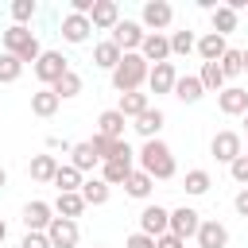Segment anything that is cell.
<instances>
[{"instance_id": "cell-6", "label": "cell", "mask_w": 248, "mask_h": 248, "mask_svg": "<svg viewBox=\"0 0 248 248\" xmlns=\"http://www.w3.org/2000/svg\"><path fill=\"white\" fill-rule=\"evenodd\" d=\"M143 27H140V19H120L116 27H112V43L120 46V54H140V46H143Z\"/></svg>"}, {"instance_id": "cell-5", "label": "cell", "mask_w": 248, "mask_h": 248, "mask_svg": "<svg viewBox=\"0 0 248 248\" xmlns=\"http://www.w3.org/2000/svg\"><path fill=\"white\" fill-rule=\"evenodd\" d=\"M170 19H174V8L167 4V0H147L143 4V12H140V27L143 31H167L170 27Z\"/></svg>"}, {"instance_id": "cell-46", "label": "cell", "mask_w": 248, "mask_h": 248, "mask_svg": "<svg viewBox=\"0 0 248 248\" xmlns=\"http://www.w3.org/2000/svg\"><path fill=\"white\" fill-rule=\"evenodd\" d=\"M4 240H8V221L0 217V244H4Z\"/></svg>"}, {"instance_id": "cell-45", "label": "cell", "mask_w": 248, "mask_h": 248, "mask_svg": "<svg viewBox=\"0 0 248 248\" xmlns=\"http://www.w3.org/2000/svg\"><path fill=\"white\" fill-rule=\"evenodd\" d=\"M46 147H50V151H70L74 143H66V140H58V136H50V140H46Z\"/></svg>"}, {"instance_id": "cell-40", "label": "cell", "mask_w": 248, "mask_h": 248, "mask_svg": "<svg viewBox=\"0 0 248 248\" xmlns=\"http://www.w3.org/2000/svg\"><path fill=\"white\" fill-rule=\"evenodd\" d=\"M229 174H232L240 186H248V159H244V155H236V159L229 163Z\"/></svg>"}, {"instance_id": "cell-22", "label": "cell", "mask_w": 248, "mask_h": 248, "mask_svg": "<svg viewBox=\"0 0 248 248\" xmlns=\"http://www.w3.org/2000/svg\"><path fill=\"white\" fill-rule=\"evenodd\" d=\"M50 209H54V217H66V221H78V217L85 213V198H81V194H58Z\"/></svg>"}, {"instance_id": "cell-17", "label": "cell", "mask_w": 248, "mask_h": 248, "mask_svg": "<svg viewBox=\"0 0 248 248\" xmlns=\"http://www.w3.org/2000/svg\"><path fill=\"white\" fill-rule=\"evenodd\" d=\"M194 240H198L194 248H225V244H229V229H225L221 221H202Z\"/></svg>"}, {"instance_id": "cell-30", "label": "cell", "mask_w": 248, "mask_h": 248, "mask_svg": "<svg viewBox=\"0 0 248 248\" xmlns=\"http://www.w3.org/2000/svg\"><path fill=\"white\" fill-rule=\"evenodd\" d=\"M209 186H213V178H209V170H202V167L186 170V178H182V190H186L190 198H202V194H209Z\"/></svg>"}, {"instance_id": "cell-26", "label": "cell", "mask_w": 248, "mask_h": 248, "mask_svg": "<svg viewBox=\"0 0 248 248\" xmlns=\"http://www.w3.org/2000/svg\"><path fill=\"white\" fill-rule=\"evenodd\" d=\"M209 23H213V35L229 39V31H236V12L225 8V4H217V8L209 12Z\"/></svg>"}, {"instance_id": "cell-1", "label": "cell", "mask_w": 248, "mask_h": 248, "mask_svg": "<svg viewBox=\"0 0 248 248\" xmlns=\"http://www.w3.org/2000/svg\"><path fill=\"white\" fill-rule=\"evenodd\" d=\"M136 159H140V170L147 174V178H159V182H167V178H174V151L163 143V140H143V147L136 151Z\"/></svg>"}, {"instance_id": "cell-4", "label": "cell", "mask_w": 248, "mask_h": 248, "mask_svg": "<svg viewBox=\"0 0 248 248\" xmlns=\"http://www.w3.org/2000/svg\"><path fill=\"white\" fill-rule=\"evenodd\" d=\"M31 70H35V78L43 81V89H50V85L70 70V62L62 58V50H43V54H39V62H35Z\"/></svg>"}, {"instance_id": "cell-18", "label": "cell", "mask_w": 248, "mask_h": 248, "mask_svg": "<svg viewBox=\"0 0 248 248\" xmlns=\"http://www.w3.org/2000/svg\"><path fill=\"white\" fill-rule=\"evenodd\" d=\"M132 170H136V159H108V163H101V182L105 186H124Z\"/></svg>"}, {"instance_id": "cell-15", "label": "cell", "mask_w": 248, "mask_h": 248, "mask_svg": "<svg viewBox=\"0 0 248 248\" xmlns=\"http://www.w3.org/2000/svg\"><path fill=\"white\" fill-rule=\"evenodd\" d=\"M174 81H178V70H174V62H159V66H151V74H147V89L159 97V93H174Z\"/></svg>"}, {"instance_id": "cell-10", "label": "cell", "mask_w": 248, "mask_h": 248, "mask_svg": "<svg viewBox=\"0 0 248 248\" xmlns=\"http://www.w3.org/2000/svg\"><path fill=\"white\" fill-rule=\"evenodd\" d=\"M209 155H213L217 163H232L236 155H244V143H240L236 132H217V136L209 140Z\"/></svg>"}, {"instance_id": "cell-28", "label": "cell", "mask_w": 248, "mask_h": 248, "mask_svg": "<svg viewBox=\"0 0 248 248\" xmlns=\"http://www.w3.org/2000/svg\"><path fill=\"white\" fill-rule=\"evenodd\" d=\"M58 105H62V101L54 97V89H35V93H31V112H35V116H43V120H46V116H54V112H58Z\"/></svg>"}, {"instance_id": "cell-13", "label": "cell", "mask_w": 248, "mask_h": 248, "mask_svg": "<svg viewBox=\"0 0 248 248\" xmlns=\"http://www.w3.org/2000/svg\"><path fill=\"white\" fill-rule=\"evenodd\" d=\"M167 229H170V209H163V205H143V213H140V232L163 236Z\"/></svg>"}, {"instance_id": "cell-50", "label": "cell", "mask_w": 248, "mask_h": 248, "mask_svg": "<svg viewBox=\"0 0 248 248\" xmlns=\"http://www.w3.org/2000/svg\"><path fill=\"white\" fill-rule=\"evenodd\" d=\"M244 159H248V151H244Z\"/></svg>"}, {"instance_id": "cell-32", "label": "cell", "mask_w": 248, "mask_h": 248, "mask_svg": "<svg viewBox=\"0 0 248 248\" xmlns=\"http://www.w3.org/2000/svg\"><path fill=\"white\" fill-rule=\"evenodd\" d=\"M78 194L85 198V205H105V202H108V194H112V186H105L101 178H85Z\"/></svg>"}, {"instance_id": "cell-14", "label": "cell", "mask_w": 248, "mask_h": 248, "mask_svg": "<svg viewBox=\"0 0 248 248\" xmlns=\"http://www.w3.org/2000/svg\"><path fill=\"white\" fill-rule=\"evenodd\" d=\"M217 108H221L225 116H244V112H248V89L225 85V89L217 93Z\"/></svg>"}, {"instance_id": "cell-49", "label": "cell", "mask_w": 248, "mask_h": 248, "mask_svg": "<svg viewBox=\"0 0 248 248\" xmlns=\"http://www.w3.org/2000/svg\"><path fill=\"white\" fill-rule=\"evenodd\" d=\"M244 128H248V112H244Z\"/></svg>"}, {"instance_id": "cell-37", "label": "cell", "mask_w": 248, "mask_h": 248, "mask_svg": "<svg viewBox=\"0 0 248 248\" xmlns=\"http://www.w3.org/2000/svg\"><path fill=\"white\" fill-rule=\"evenodd\" d=\"M35 12H39L35 0H12V19H16V27H27V23L35 19Z\"/></svg>"}, {"instance_id": "cell-23", "label": "cell", "mask_w": 248, "mask_h": 248, "mask_svg": "<svg viewBox=\"0 0 248 248\" xmlns=\"http://www.w3.org/2000/svg\"><path fill=\"white\" fill-rule=\"evenodd\" d=\"M198 54H202V62H221V54L229 50V43L221 39V35H213V31H205L202 39H198V46H194Z\"/></svg>"}, {"instance_id": "cell-9", "label": "cell", "mask_w": 248, "mask_h": 248, "mask_svg": "<svg viewBox=\"0 0 248 248\" xmlns=\"http://www.w3.org/2000/svg\"><path fill=\"white\" fill-rule=\"evenodd\" d=\"M140 58H143L147 66L170 62V39L159 35V31H147V35H143V46H140Z\"/></svg>"}, {"instance_id": "cell-16", "label": "cell", "mask_w": 248, "mask_h": 248, "mask_svg": "<svg viewBox=\"0 0 248 248\" xmlns=\"http://www.w3.org/2000/svg\"><path fill=\"white\" fill-rule=\"evenodd\" d=\"M89 23H93L97 31H112V27L120 23V4H116V0H97L93 12H89Z\"/></svg>"}, {"instance_id": "cell-8", "label": "cell", "mask_w": 248, "mask_h": 248, "mask_svg": "<svg viewBox=\"0 0 248 248\" xmlns=\"http://www.w3.org/2000/svg\"><path fill=\"white\" fill-rule=\"evenodd\" d=\"M198 225H202V213L190 209V205H178V209H170V229L167 232H174L178 240H190V236H198Z\"/></svg>"}, {"instance_id": "cell-38", "label": "cell", "mask_w": 248, "mask_h": 248, "mask_svg": "<svg viewBox=\"0 0 248 248\" xmlns=\"http://www.w3.org/2000/svg\"><path fill=\"white\" fill-rule=\"evenodd\" d=\"M19 74H23V62H19V58H12V54H0V85L19 81Z\"/></svg>"}, {"instance_id": "cell-3", "label": "cell", "mask_w": 248, "mask_h": 248, "mask_svg": "<svg viewBox=\"0 0 248 248\" xmlns=\"http://www.w3.org/2000/svg\"><path fill=\"white\" fill-rule=\"evenodd\" d=\"M147 74H151V66L140 54H124L112 70V89L116 93H136L140 85H147Z\"/></svg>"}, {"instance_id": "cell-35", "label": "cell", "mask_w": 248, "mask_h": 248, "mask_svg": "<svg viewBox=\"0 0 248 248\" xmlns=\"http://www.w3.org/2000/svg\"><path fill=\"white\" fill-rule=\"evenodd\" d=\"M151 186H155V178H147L143 170H132V174H128V182H124L128 198H140V202H143V198L151 194Z\"/></svg>"}, {"instance_id": "cell-41", "label": "cell", "mask_w": 248, "mask_h": 248, "mask_svg": "<svg viewBox=\"0 0 248 248\" xmlns=\"http://www.w3.org/2000/svg\"><path fill=\"white\" fill-rule=\"evenodd\" d=\"M124 248H155V236H147V232H132V236L124 240Z\"/></svg>"}, {"instance_id": "cell-21", "label": "cell", "mask_w": 248, "mask_h": 248, "mask_svg": "<svg viewBox=\"0 0 248 248\" xmlns=\"http://www.w3.org/2000/svg\"><path fill=\"white\" fill-rule=\"evenodd\" d=\"M163 124H167V116H163V108H147V112H140L136 116V132L143 136V140H159V132H163Z\"/></svg>"}, {"instance_id": "cell-43", "label": "cell", "mask_w": 248, "mask_h": 248, "mask_svg": "<svg viewBox=\"0 0 248 248\" xmlns=\"http://www.w3.org/2000/svg\"><path fill=\"white\" fill-rule=\"evenodd\" d=\"M155 248H186V240H178L174 232H163V236H155Z\"/></svg>"}, {"instance_id": "cell-34", "label": "cell", "mask_w": 248, "mask_h": 248, "mask_svg": "<svg viewBox=\"0 0 248 248\" xmlns=\"http://www.w3.org/2000/svg\"><path fill=\"white\" fill-rule=\"evenodd\" d=\"M54 174H58V159L54 155H35L31 159V178L35 182H54Z\"/></svg>"}, {"instance_id": "cell-47", "label": "cell", "mask_w": 248, "mask_h": 248, "mask_svg": "<svg viewBox=\"0 0 248 248\" xmlns=\"http://www.w3.org/2000/svg\"><path fill=\"white\" fill-rule=\"evenodd\" d=\"M4 186H8V170L0 167V190H4Z\"/></svg>"}, {"instance_id": "cell-2", "label": "cell", "mask_w": 248, "mask_h": 248, "mask_svg": "<svg viewBox=\"0 0 248 248\" xmlns=\"http://www.w3.org/2000/svg\"><path fill=\"white\" fill-rule=\"evenodd\" d=\"M0 43H4V54L19 58L23 66H27V62L35 66V62H39V54H43V46H39V39H35V31H31V27H16V23H12V27L0 35Z\"/></svg>"}, {"instance_id": "cell-11", "label": "cell", "mask_w": 248, "mask_h": 248, "mask_svg": "<svg viewBox=\"0 0 248 248\" xmlns=\"http://www.w3.org/2000/svg\"><path fill=\"white\" fill-rule=\"evenodd\" d=\"M89 31H93V23H89V16H74V12H66L62 16V39L66 43H74V46H81V43H89Z\"/></svg>"}, {"instance_id": "cell-31", "label": "cell", "mask_w": 248, "mask_h": 248, "mask_svg": "<svg viewBox=\"0 0 248 248\" xmlns=\"http://www.w3.org/2000/svg\"><path fill=\"white\" fill-rule=\"evenodd\" d=\"M50 89H54V97H58V101H70V97H78V93H81V74H78V70H66Z\"/></svg>"}, {"instance_id": "cell-19", "label": "cell", "mask_w": 248, "mask_h": 248, "mask_svg": "<svg viewBox=\"0 0 248 248\" xmlns=\"http://www.w3.org/2000/svg\"><path fill=\"white\" fill-rule=\"evenodd\" d=\"M147 108H151V93H143V89H136V93H120L116 112H120L124 120H136V116L147 112Z\"/></svg>"}, {"instance_id": "cell-20", "label": "cell", "mask_w": 248, "mask_h": 248, "mask_svg": "<svg viewBox=\"0 0 248 248\" xmlns=\"http://www.w3.org/2000/svg\"><path fill=\"white\" fill-rule=\"evenodd\" d=\"M124 128H128V120L116 108H105L97 116V136H105V140H124Z\"/></svg>"}, {"instance_id": "cell-12", "label": "cell", "mask_w": 248, "mask_h": 248, "mask_svg": "<svg viewBox=\"0 0 248 248\" xmlns=\"http://www.w3.org/2000/svg\"><path fill=\"white\" fill-rule=\"evenodd\" d=\"M54 221V209H50V202H27L23 205V225H27V232H46V225Z\"/></svg>"}, {"instance_id": "cell-36", "label": "cell", "mask_w": 248, "mask_h": 248, "mask_svg": "<svg viewBox=\"0 0 248 248\" xmlns=\"http://www.w3.org/2000/svg\"><path fill=\"white\" fill-rule=\"evenodd\" d=\"M217 66H221L225 81H229V78H240V74H244V62H240V50H236V46H229V50L221 54V62H217Z\"/></svg>"}, {"instance_id": "cell-33", "label": "cell", "mask_w": 248, "mask_h": 248, "mask_svg": "<svg viewBox=\"0 0 248 248\" xmlns=\"http://www.w3.org/2000/svg\"><path fill=\"white\" fill-rule=\"evenodd\" d=\"M198 81H202V89H205V93H221V89H225V74H221V66H217V62H202Z\"/></svg>"}, {"instance_id": "cell-25", "label": "cell", "mask_w": 248, "mask_h": 248, "mask_svg": "<svg viewBox=\"0 0 248 248\" xmlns=\"http://www.w3.org/2000/svg\"><path fill=\"white\" fill-rule=\"evenodd\" d=\"M81 182H85V174H81V170H74L70 163H58V174H54L58 194H78V190H81Z\"/></svg>"}, {"instance_id": "cell-39", "label": "cell", "mask_w": 248, "mask_h": 248, "mask_svg": "<svg viewBox=\"0 0 248 248\" xmlns=\"http://www.w3.org/2000/svg\"><path fill=\"white\" fill-rule=\"evenodd\" d=\"M167 39H170V54H190V50L198 46L194 31H174V35H167Z\"/></svg>"}, {"instance_id": "cell-27", "label": "cell", "mask_w": 248, "mask_h": 248, "mask_svg": "<svg viewBox=\"0 0 248 248\" xmlns=\"http://www.w3.org/2000/svg\"><path fill=\"white\" fill-rule=\"evenodd\" d=\"M202 81H198V74H182L178 81H174V97L178 101H186V105H194V101H202Z\"/></svg>"}, {"instance_id": "cell-51", "label": "cell", "mask_w": 248, "mask_h": 248, "mask_svg": "<svg viewBox=\"0 0 248 248\" xmlns=\"http://www.w3.org/2000/svg\"><path fill=\"white\" fill-rule=\"evenodd\" d=\"M244 12H248V8H244Z\"/></svg>"}, {"instance_id": "cell-29", "label": "cell", "mask_w": 248, "mask_h": 248, "mask_svg": "<svg viewBox=\"0 0 248 248\" xmlns=\"http://www.w3.org/2000/svg\"><path fill=\"white\" fill-rule=\"evenodd\" d=\"M97 163H101V159L93 155V147H89V140H85V143H74V147H70V167H74V170H81V174H89V170H93Z\"/></svg>"}, {"instance_id": "cell-44", "label": "cell", "mask_w": 248, "mask_h": 248, "mask_svg": "<svg viewBox=\"0 0 248 248\" xmlns=\"http://www.w3.org/2000/svg\"><path fill=\"white\" fill-rule=\"evenodd\" d=\"M232 205H236V213H240V217H248V186H244V190L232 198Z\"/></svg>"}, {"instance_id": "cell-24", "label": "cell", "mask_w": 248, "mask_h": 248, "mask_svg": "<svg viewBox=\"0 0 248 248\" xmlns=\"http://www.w3.org/2000/svg\"><path fill=\"white\" fill-rule=\"evenodd\" d=\"M120 58H124V54H120V46H116L112 39H105V43H97V46H93V66H101V70H108V74L116 70V62H120Z\"/></svg>"}, {"instance_id": "cell-7", "label": "cell", "mask_w": 248, "mask_h": 248, "mask_svg": "<svg viewBox=\"0 0 248 248\" xmlns=\"http://www.w3.org/2000/svg\"><path fill=\"white\" fill-rule=\"evenodd\" d=\"M46 240H50V248H78V240H81V229H78V221L54 217V221L46 225Z\"/></svg>"}, {"instance_id": "cell-42", "label": "cell", "mask_w": 248, "mask_h": 248, "mask_svg": "<svg viewBox=\"0 0 248 248\" xmlns=\"http://www.w3.org/2000/svg\"><path fill=\"white\" fill-rule=\"evenodd\" d=\"M19 248H50V240H46V232H27L19 240Z\"/></svg>"}, {"instance_id": "cell-48", "label": "cell", "mask_w": 248, "mask_h": 248, "mask_svg": "<svg viewBox=\"0 0 248 248\" xmlns=\"http://www.w3.org/2000/svg\"><path fill=\"white\" fill-rule=\"evenodd\" d=\"M240 62H244V74H248V46L240 50Z\"/></svg>"}]
</instances>
